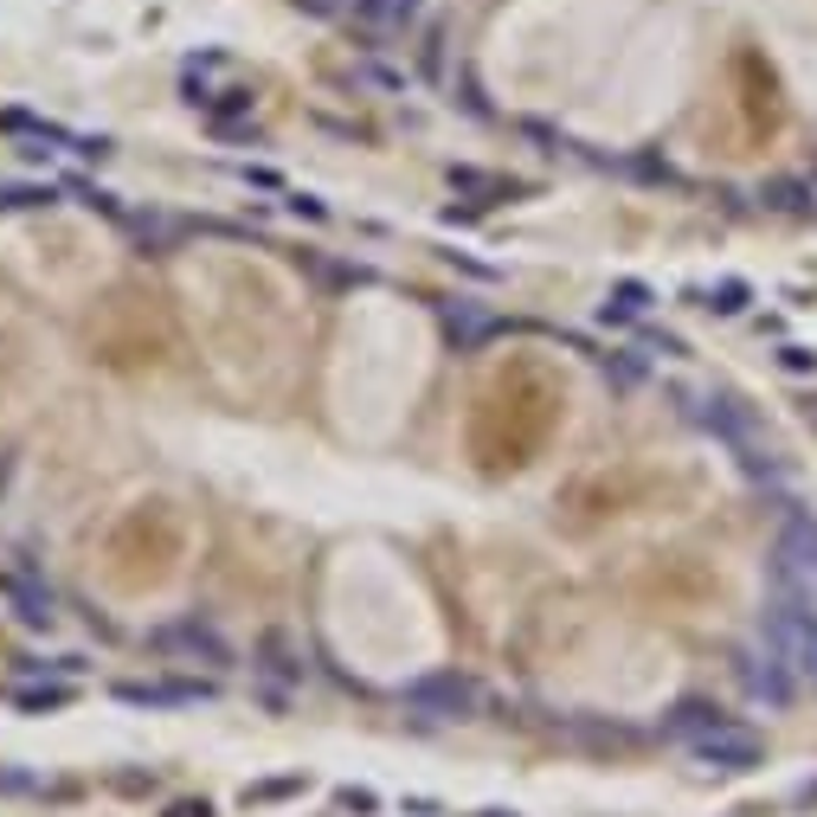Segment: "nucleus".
<instances>
[{
  "mask_svg": "<svg viewBox=\"0 0 817 817\" xmlns=\"http://www.w3.org/2000/svg\"><path fill=\"white\" fill-rule=\"evenodd\" d=\"M258 670L277 682H303V650H296L283 631H265V637H258Z\"/></svg>",
  "mask_w": 817,
  "mask_h": 817,
  "instance_id": "9",
  "label": "nucleus"
},
{
  "mask_svg": "<svg viewBox=\"0 0 817 817\" xmlns=\"http://www.w3.org/2000/svg\"><path fill=\"white\" fill-rule=\"evenodd\" d=\"M779 367L785 374H817V347H779Z\"/></svg>",
  "mask_w": 817,
  "mask_h": 817,
  "instance_id": "19",
  "label": "nucleus"
},
{
  "mask_svg": "<svg viewBox=\"0 0 817 817\" xmlns=\"http://www.w3.org/2000/svg\"><path fill=\"white\" fill-rule=\"evenodd\" d=\"M805 682H817V650H812V676H805Z\"/></svg>",
  "mask_w": 817,
  "mask_h": 817,
  "instance_id": "27",
  "label": "nucleus"
},
{
  "mask_svg": "<svg viewBox=\"0 0 817 817\" xmlns=\"http://www.w3.org/2000/svg\"><path fill=\"white\" fill-rule=\"evenodd\" d=\"M444 181H451V194H464V200H509V194H515V181L483 174V168H444Z\"/></svg>",
  "mask_w": 817,
  "mask_h": 817,
  "instance_id": "12",
  "label": "nucleus"
},
{
  "mask_svg": "<svg viewBox=\"0 0 817 817\" xmlns=\"http://www.w3.org/2000/svg\"><path fill=\"white\" fill-rule=\"evenodd\" d=\"M477 817H522V812H509V805H489V812H477Z\"/></svg>",
  "mask_w": 817,
  "mask_h": 817,
  "instance_id": "26",
  "label": "nucleus"
},
{
  "mask_svg": "<svg viewBox=\"0 0 817 817\" xmlns=\"http://www.w3.org/2000/svg\"><path fill=\"white\" fill-rule=\"evenodd\" d=\"M688 303H695V309H708V316H741V309L753 303V290L741 283V277H721V283L688 290Z\"/></svg>",
  "mask_w": 817,
  "mask_h": 817,
  "instance_id": "10",
  "label": "nucleus"
},
{
  "mask_svg": "<svg viewBox=\"0 0 817 817\" xmlns=\"http://www.w3.org/2000/svg\"><path fill=\"white\" fill-rule=\"evenodd\" d=\"M734 676H741V688H747L753 702H766V708H785L792 702V682H798V670L779 657V650H741V663H734Z\"/></svg>",
  "mask_w": 817,
  "mask_h": 817,
  "instance_id": "4",
  "label": "nucleus"
},
{
  "mask_svg": "<svg viewBox=\"0 0 817 817\" xmlns=\"http://www.w3.org/2000/svg\"><path fill=\"white\" fill-rule=\"evenodd\" d=\"M412 13H418V0H354V20H361V26H380V33H400Z\"/></svg>",
  "mask_w": 817,
  "mask_h": 817,
  "instance_id": "13",
  "label": "nucleus"
},
{
  "mask_svg": "<svg viewBox=\"0 0 817 817\" xmlns=\"http://www.w3.org/2000/svg\"><path fill=\"white\" fill-rule=\"evenodd\" d=\"M400 708H412V715L431 721V728H444V721H477L483 688H477V676H464V670H431V676H418L400 688Z\"/></svg>",
  "mask_w": 817,
  "mask_h": 817,
  "instance_id": "1",
  "label": "nucleus"
},
{
  "mask_svg": "<svg viewBox=\"0 0 817 817\" xmlns=\"http://www.w3.org/2000/svg\"><path fill=\"white\" fill-rule=\"evenodd\" d=\"M599 367H606L612 380H624V387H631V380H644V361H637V347H612V354H599Z\"/></svg>",
  "mask_w": 817,
  "mask_h": 817,
  "instance_id": "18",
  "label": "nucleus"
},
{
  "mask_svg": "<svg viewBox=\"0 0 817 817\" xmlns=\"http://www.w3.org/2000/svg\"><path fill=\"white\" fill-rule=\"evenodd\" d=\"M148 644H155V657H168V663L232 670V644H225V637H219V624H206V618H174V624H161Z\"/></svg>",
  "mask_w": 817,
  "mask_h": 817,
  "instance_id": "2",
  "label": "nucleus"
},
{
  "mask_svg": "<svg viewBox=\"0 0 817 817\" xmlns=\"http://www.w3.org/2000/svg\"><path fill=\"white\" fill-rule=\"evenodd\" d=\"M206 695H212V682H117V702H130V708H187Z\"/></svg>",
  "mask_w": 817,
  "mask_h": 817,
  "instance_id": "7",
  "label": "nucleus"
},
{
  "mask_svg": "<svg viewBox=\"0 0 817 817\" xmlns=\"http://www.w3.org/2000/svg\"><path fill=\"white\" fill-rule=\"evenodd\" d=\"M688 759H695V766H708V772H753V766H759V741H753L741 721H728V728H715V734L688 741Z\"/></svg>",
  "mask_w": 817,
  "mask_h": 817,
  "instance_id": "5",
  "label": "nucleus"
},
{
  "mask_svg": "<svg viewBox=\"0 0 817 817\" xmlns=\"http://www.w3.org/2000/svg\"><path fill=\"white\" fill-rule=\"evenodd\" d=\"M290 200V212H303V219H329V206L316 200V194H283Z\"/></svg>",
  "mask_w": 817,
  "mask_h": 817,
  "instance_id": "21",
  "label": "nucleus"
},
{
  "mask_svg": "<svg viewBox=\"0 0 817 817\" xmlns=\"http://www.w3.org/2000/svg\"><path fill=\"white\" fill-rule=\"evenodd\" d=\"M13 702H20V715H59V708H71V688L65 682H46V688H20Z\"/></svg>",
  "mask_w": 817,
  "mask_h": 817,
  "instance_id": "15",
  "label": "nucleus"
},
{
  "mask_svg": "<svg viewBox=\"0 0 817 817\" xmlns=\"http://www.w3.org/2000/svg\"><path fill=\"white\" fill-rule=\"evenodd\" d=\"M438 329H444V341H451L458 354H477L502 322H496V309H483V303H471V296H458V303L438 309Z\"/></svg>",
  "mask_w": 817,
  "mask_h": 817,
  "instance_id": "6",
  "label": "nucleus"
},
{
  "mask_svg": "<svg viewBox=\"0 0 817 817\" xmlns=\"http://www.w3.org/2000/svg\"><path fill=\"white\" fill-rule=\"evenodd\" d=\"M168 817H212V812H206V798H200V805L187 798V805H174V812H168Z\"/></svg>",
  "mask_w": 817,
  "mask_h": 817,
  "instance_id": "25",
  "label": "nucleus"
},
{
  "mask_svg": "<svg viewBox=\"0 0 817 817\" xmlns=\"http://www.w3.org/2000/svg\"><path fill=\"white\" fill-rule=\"evenodd\" d=\"M406 817H438V798H406Z\"/></svg>",
  "mask_w": 817,
  "mask_h": 817,
  "instance_id": "24",
  "label": "nucleus"
},
{
  "mask_svg": "<svg viewBox=\"0 0 817 817\" xmlns=\"http://www.w3.org/2000/svg\"><path fill=\"white\" fill-rule=\"evenodd\" d=\"M296 792H303V779L290 772V779H265V785H245L239 798H245V805H277V798H296Z\"/></svg>",
  "mask_w": 817,
  "mask_h": 817,
  "instance_id": "17",
  "label": "nucleus"
},
{
  "mask_svg": "<svg viewBox=\"0 0 817 817\" xmlns=\"http://www.w3.org/2000/svg\"><path fill=\"white\" fill-rule=\"evenodd\" d=\"M232 174H239L245 187H277V194H283V181H277L271 168H232Z\"/></svg>",
  "mask_w": 817,
  "mask_h": 817,
  "instance_id": "22",
  "label": "nucleus"
},
{
  "mask_svg": "<svg viewBox=\"0 0 817 817\" xmlns=\"http://www.w3.org/2000/svg\"><path fill=\"white\" fill-rule=\"evenodd\" d=\"M336 812L341 817H380V792H367V785H336Z\"/></svg>",
  "mask_w": 817,
  "mask_h": 817,
  "instance_id": "16",
  "label": "nucleus"
},
{
  "mask_svg": "<svg viewBox=\"0 0 817 817\" xmlns=\"http://www.w3.org/2000/svg\"><path fill=\"white\" fill-rule=\"evenodd\" d=\"M663 728H670V734H682V741H702V734L728 728V715H721L715 702H682L676 715H663Z\"/></svg>",
  "mask_w": 817,
  "mask_h": 817,
  "instance_id": "11",
  "label": "nucleus"
},
{
  "mask_svg": "<svg viewBox=\"0 0 817 817\" xmlns=\"http://www.w3.org/2000/svg\"><path fill=\"white\" fill-rule=\"evenodd\" d=\"M650 283H637V277H618L612 290H606V303H599V322L606 329H618V322H644L650 316Z\"/></svg>",
  "mask_w": 817,
  "mask_h": 817,
  "instance_id": "8",
  "label": "nucleus"
},
{
  "mask_svg": "<svg viewBox=\"0 0 817 817\" xmlns=\"http://www.w3.org/2000/svg\"><path fill=\"white\" fill-rule=\"evenodd\" d=\"M367 84H380V90H406V71H387V65H361Z\"/></svg>",
  "mask_w": 817,
  "mask_h": 817,
  "instance_id": "20",
  "label": "nucleus"
},
{
  "mask_svg": "<svg viewBox=\"0 0 817 817\" xmlns=\"http://www.w3.org/2000/svg\"><path fill=\"white\" fill-rule=\"evenodd\" d=\"M33 206H59V187H46V181H0V212H33Z\"/></svg>",
  "mask_w": 817,
  "mask_h": 817,
  "instance_id": "14",
  "label": "nucleus"
},
{
  "mask_svg": "<svg viewBox=\"0 0 817 817\" xmlns=\"http://www.w3.org/2000/svg\"><path fill=\"white\" fill-rule=\"evenodd\" d=\"M0 599L13 606V618H20L26 631H52V624H59V599H52V586H46L39 566H7V573H0Z\"/></svg>",
  "mask_w": 817,
  "mask_h": 817,
  "instance_id": "3",
  "label": "nucleus"
},
{
  "mask_svg": "<svg viewBox=\"0 0 817 817\" xmlns=\"http://www.w3.org/2000/svg\"><path fill=\"white\" fill-rule=\"evenodd\" d=\"M46 670H59V676H84V670H90V657H77V650H65V657H52Z\"/></svg>",
  "mask_w": 817,
  "mask_h": 817,
  "instance_id": "23",
  "label": "nucleus"
}]
</instances>
